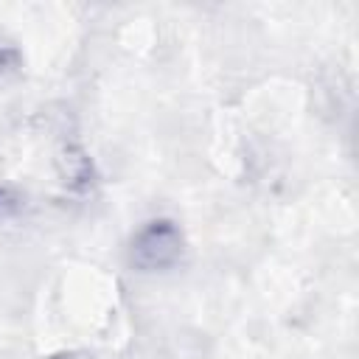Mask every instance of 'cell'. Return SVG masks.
<instances>
[{
	"mask_svg": "<svg viewBox=\"0 0 359 359\" xmlns=\"http://www.w3.org/2000/svg\"><path fill=\"white\" fill-rule=\"evenodd\" d=\"M185 236L171 219L146 222L129 241V264L137 272H165L182 261Z\"/></svg>",
	"mask_w": 359,
	"mask_h": 359,
	"instance_id": "obj_1",
	"label": "cell"
},
{
	"mask_svg": "<svg viewBox=\"0 0 359 359\" xmlns=\"http://www.w3.org/2000/svg\"><path fill=\"white\" fill-rule=\"evenodd\" d=\"M20 67H22V53H20L17 42L8 39V36L0 31V79L20 73Z\"/></svg>",
	"mask_w": 359,
	"mask_h": 359,
	"instance_id": "obj_2",
	"label": "cell"
}]
</instances>
